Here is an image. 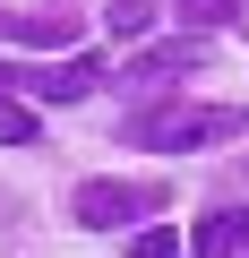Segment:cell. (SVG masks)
<instances>
[{
	"mask_svg": "<svg viewBox=\"0 0 249 258\" xmlns=\"http://www.w3.org/2000/svg\"><path fill=\"white\" fill-rule=\"evenodd\" d=\"M129 138L146 155H189L215 138H249V112L240 103H146V112H129Z\"/></svg>",
	"mask_w": 249,
	"mask_h": 258,
	"instance_id": "1",
	"label": "cell"
},
{
	"mask_svg": "<svg viewBox=\"0 0 249 258\" xmlns=\"http://www.w3.org/2000/svg\"><path fill=\"white\" fill-rule=\"evenodd\" d=\"M69 215L86 232H120V224H138V215H163V181H86L69 198Z\"/></svg>",
	"mask_w": 249,
	"mask_h": 258,
	"instance_id": "2",
	"label": "cell"
},
{
	"mask_svg": "<svg viewBox=\"0 0 249 258\" xmlns=\"http://www.w3.org/2000/svg\"><path fill=\"white\" fill-rule=\"evenodd\" d=\"M18 86H26L35 103H77L86 86H103V60H95V52H69L60 69H9V95H18Z\"/></svg>",
	"mask_w": 249,
	"mask_h": 258,
	"instance_id": "3",
	"label": "cell"
},
{
	"mask_svg": "<svg viewBox=\"0 0 249 258\" xmlns=\"http://www.w3.org/2000/svg\"><path fill=\"white\" fill-rule=\"evenodd\" d=\"M198 60H206V43H198V35H189V43H146V52L129 60V78H138V86H155V78H181V69H198Z\"/></svg>",
	"mask_w": 249,
	"mask_h": 258,
	"instance_id": "4",
	"label": "cell"
},
{
	"mask_svg": "<svg viewBox=\"0 0 249 258\" xmlns=\"http://www.w3.org/2000/svg\"><path fill=\"white\" fill-rule=\"evenodd\" d=\"M0 26H9V43H77V18L69 9H26V18H0Z\"/></svg>",
	"mask_w": 249,
	"mask_h": 258,
	"instance_id": "5",
	"label": "cell"
},
{
	"mask_svg": "<svg viewBox=\"0 0 249 258\" xmlns=\"http://www.w3.org/2000/svg\"><path fill=\"white\" fill-rule=\"evenodd\" d=\"M240 249H249V207H223L198 224V258H240Z\"/></svg>",
	"mask_w": 249,
	"mask_h": 258,
	"instance_id": "6",
	"label": "cell"
},
{
	"mask_svg": "<svg viewBox=\"0 0 249 258\" xmlns=\"http://www.w3.org/2000/svg\"><path fill=\"white\" fill-rule=\"evenodd\" d=\"M35 103H18V95H0V147H35Z\"/></svg>",
	"mask_w": 249,
	"mask_h": 258,
	"instance_id": "7",
	"label": "cell"
},
{
	"mask_svg": "<svg viewBox=\"0 0 249 258\" xmlns=\"http://www.w3.org/2000/svg\"><path fill=\"white\" fill-rule=\"evenodd\" d=\"M181 18L215 35V26H240V18H249V0H181Z\"/></svg>",
	"mask_w": 249,
	"mask_h": 258,
	"instance_id": "8",
	"label": "cell"
},
{
	"mask_svg": "<svg viewBox=\"0 0 249 258\" xmlns=\"http://www.w3.org/2000/svg\"><path fill=\"white\" fill-rule=\"evenodd\" d=\"M103 18H112V35H120V43H138V35L155 26V0H112Z\"/></svg>",
	"mask_w": 249,
	"mask_h": 258,
	"instance_id": "9",
	"label": "cell"
},
{
	"mask_svg": "<svg viewBox=\"0 0 249 258\" xmlns=\"http://www.w3.org/2000/svg\"><path fill=\"white\" fill-rule=\"evenodd\" d=\"M129 258H181V232H172V224H146V232H138V249H129Z\"/></svg>",
	"mask_w": 249,
	"mask_h": 258,
	"instance_id": "10",
	"label": "cell"
}]
</instances>
